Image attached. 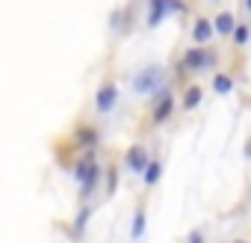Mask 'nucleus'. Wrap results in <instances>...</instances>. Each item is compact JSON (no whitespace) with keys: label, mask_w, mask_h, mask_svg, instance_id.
I'll return each mask as SVG.
<instances>
[{"label":"nucleus","mask_w":251,"mask_h":243,"mask_svg":"<svg viewBox=\"0 0 251 243\" xmlns=\"http://www.w3.org/2000/svg\"><path fill=\"white\" fill-rule=\"evenodd\" d=\"M124 163H127V169H133V172H145L148 169V163H151V157H148V152L142 149V146H133V149H127V157H124Z\"/></svg>","instance_id":"obj_5"},{"label":"nucleus","mask_w":251,"mask_h":243,"mask_svg":"<svg viewBox=\"0 0 251 243\" xmlns=\"http://www.w3.org/2000/svg\"><path fill=\"white\" fill-rule=\"evenodd\" d=\"M163 80H166V74H163L160 65H145V68H139L133 74V92L157 95V92H163Z\"/></svg>","instance_id":"obj_1"},{"label":"nucleus","mask_w":251,"mask_h":243,"mask_svg":"<svg viewBox=\"0 0 251 243\" xmlns=\"http://www.w3.org/2000/svg\"><path fill=\"white\" fill-rule=\"evenodd\" d=\"M213 36H216V27H213V21H210V18H198V21H195V27H192V42H198V45H207Z\"/></svg>","instance_id":"obj_7"},{"label":"nucleus","mask_w":251,"mask_h":243,"mask_svg":"<svg viewBox=\"0 0 251 243\" xmlns=\"http://www.w3.org/2000/svg\"><path fill=\"white\" fill-rule=\"evenodd\" d=\"M145 225H148V213H145V208L139 205V208H136V213H133V225H130V237H133V240H139V237L145 234Z\"/></svg>","instance_id":"obj_11"},{"label":"nucleus","mask_w":251,"mask_h":243,"mask_svg":"<svg viewBox=\"0 0 251 243\" xmlns=\"http://www.w3.org/2000/svg\"><path fill=\"white\" fill-rule=\"evenodd\" d=\"M230 39H233V45H236V48H242V45L251 39V27H248V24H236V30H233V36H230Z\"/></svg>","instance_id":"obj_16"},{"label":"nucleus","mask_w":251,"mask_h":243,"mask_svg":"<svg viewBox=\"0 0 251 243\" xmlns=\"http://www.w3.org/2000/svg\"><path fill=\"white\" fill-rule=\"evenodd\" d=\"M230 89H233V77L230 74H216L213 77V92L216 95H227Z\"/></svg>","instance_id":"obj_14"},{"label":"nucleus","mask_w":251,"mask_h":243,"mask_svg":"<svg viewBox=\"0 0 251 243\" xmlns=\"http://www.w3.org/2000/svg\"><path fill=\"white\" fill-rule=\"evenodd\" d=\"M239 243H245V240H239Z\"/></svg>","instance_id":"obj_21"},{"label":"nucleus","mask_w":251,"mask_h":243,"mask_svg":"<svg viewBox=\"0 0 251 243\" xmlns=\"http://www.w3.org/2000/svg\"><path fill=\"white\" fill-rule=\"evenodd\" d=\"M216 62H219V54L210 51V48H189V51L183 54V68L192 71V74L207 71V68H213Z\"/></svg>","instance_id":"obj_2"},{"label":"nucleus","mask_w":251,"mask_h":243,"mask_svg":"<svg viewBox=\"0 0 251 243\" xmlns=\"http://www.w3.org/2000/svg\"><path fill=\"white\" fill-rule=\"evenodd\" d=\"M115 101H118V86H115V83H103V86L98 89V95H95L98 113H109V110L115 107Z\"/></svg>","instance_id":"obj_4"},{"label":"nucleus","mask_w":251,"mask_h":243,"mask_svg":"<svg viewBox=\"0 0 251 243\" xmlns=\"http://www.w3.org/2000/svg\"><path fill=\"white\" fill-rule=\"evenodd\" d=\"M160 175H163V163H160V160H151V163H148V169L142 172L145 187H154V184L160 181Z\"/></svg>","instance_id":"obj_13"},{"label":"nucleus","mask_w":251,"mask_h":243,"mask_svg":"<svg viewBox=\"0 0 251 243\" xmlns=\"http://www.w3.org/2000/svg\"><path fill=\"white\" fill-rule=\"evenodd\" d=\"M169 6H172V12H177V15L186 12V3H183V0H169Z\"/></svg>","instance_id":"obj_18"},{"label":"nucleus","mask_w":251,"mask_h":243,"mask_svg":"<svg viewBox=\"0 0 251 243\" xmlns=\"http://www.w3.org/2000/svg\"><path fill=\"white\" fill-rule=\"evenodd\" d=\"M98 181H100V166H98V163H92V166H89V172H86V178H83V184H80V199H89V196H92V190L98 187Z\"/></svg>","instance_id":"obj_8"},{"label":"nucleus","mask_w":251,"mask_h":243,"mask_svg":"<svg viewBox=\"0 0 251 243\" xmlns=\"http://www.w3.org/2000/svg\"><path fill=\"white\" fill-rule=\"evenodd\" d=\"M77 143H80V146H86V152H92V146L98 143L95 128H89V125H86V128H80V131H77Z\"/></svg>","instance_id":"obj_15"},{"label":"nucleus","mask_w":251,"mask_h":243,"mask_svg":"<svg viewBox=\"0 0 251 243\" xmlns=\"http://www.w3.org/2000/svg\"><path fill=\"white\" fill-rule=\"evenodd\" d=\"M89 219H92V208H89V205H83V208H80V213L74 216V225H71V234H74V237H83V231H86V225H89Z\"/></svg>","instance_id":"obj_10"},{"label":"nucleus","mask_w":251,"mask_h":243,"mask_svg":"<svg viewBox=\"0 0 251 243\" xmlns=\"http://www.w3.org/2000/svg\"><path fill=\"white\" fill-rule=\"evenodd\" d=\"M172 12V6H169V0H151L148 3V27L154 30V27H160L163 24V18Z\"/></svg>","instance_id":"obj_6"},{"label":"nucleus","mask_w":251,"mask_h":243,"mask_svg":"<svg viewBox=\"0 0 251 243\" xmlns=\"http://www.w3.org/2000/svg\"><path fill=\"white\" fill-rule=\"evenodd\" d=\"M172 113H175V98H172V92H169V89L157 92V101H154V110H151L154 122H157V125H163V122H169Z\"/></svg>","instance_id":"obj_3"},{"label":"nucleus","mask_w":251,"mask_h":243,"mask_svg":"<svg viewBox=\"0 0 251 243\" xmlns=\"http://www.w3.org/2000/svg\"><path fill=\"white\" fill-rule=\"evenodd\" d=\"M186 243H204V234H201V231H189Z\"/></svg>","instance_id":"obj_19"},{"label":"nucleus","mask_w":251,"mask_h":243,"mask_svg":"<svg viewBox=\"0 0 251 243\" xmlns=\"http://www.w3.org/2000/svg\"><path fill=\"white\" fill-rule=\"evenodd\" d=\"M213 27H216V36H233V30H236V18H233L230 12H219L216 21H213Z\"/></svg>","instance_id":"obj_9"},{"label":"nucleus","mask_w":251,"mask_h":243,"mask_svg":"<svg viewBox=\"0 0 251 243\" xmlns=\"http://www.w3.org/2000/svg\"><path fill=\"white\" fill-rule=\"evenodd\" d=\"M245 9H248V12H251V0H245Z\"/></svg>","instance_id":"obj_20"},{"label":"nucleus","mask_w":251,"mask_h":243,"mask_svg":"<svg viewBox=\"0 0 251 243\" xmlns=\"http://www.w3.org/2000/svg\"><path fill=\"white\" fill-rule=\"evenodd\" d=\"M115 187H118V169H115V166H109V172H106V196H112V193H115Z\"/></svg>","instance_id":"obj_17"},{"label":"nucleus","mask_w":251,"mask_h":243,"mask_svg":"<svg viewBox=\"0 0 251 243\" xmlns=\"http://www.w3.org/2000/svg\"><path fill=\"white\" fill-rule=\"evenodd\" d=\"M201 95H204L201 86H195V83L186 86V92H183V110H195V107L201 104Z\"/></svg>","instance_id":"obj_12"}]
</instances>
